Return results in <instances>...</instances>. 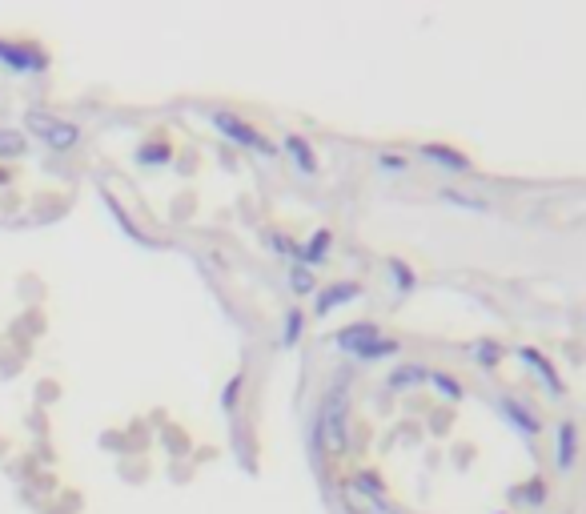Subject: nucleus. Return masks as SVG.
Instances as JSON below:
<instances>
[{
    "instance_id": "obj_1",
    "label": "nucleus",
    "mask_w": 586,
    "mask_h": 514,
    "mask_svg": "<svg viewBox=\"0 0 586 514\" xmlns=\"http://www.w3.org/2000/svg\"><path fill=\"white\" fill-rule=\"evenodd\" d=\"M578 458V426L574 422H558V434H554V462L558 470H570Z\"/></svg>"
},
{
    "instance_id": "obj_2",
    "label": "nucleus",
    "mask_w": 586,
    "mask_h": 514,
    "mask_svg": "<svg viewBox=\"0 0 586 514\" xmlns=\"http://www.w3.org/2000/svg\"><path fill=\"white\" fill-rule=\"evenodd\" d=\"M422 157H430V161H438L442 169H454V173H466L470 169V161L458 149H450V145H422Z\"/></svg>"
},
{
    "instance_id": "obj_3",
    "label": "nucleus",
    "mask_w": 586,
    "mask_h": 514,
    "mask_svg": "<svg viewBox=\"0 0 586 514\" xmlns=\"http://www.w3.org/2000/svg\"><path fill=\"white\" fill-rule=\"evenodd\" d=\"M522 362H526V366H530V370H534V374H538V378L550 386V394H562V382H558L554 366H550V362H546L538 350H522Z\"/></svg>"
},
{
    "instance_id": "obj_4",
    "label": "nucleus",
    "mask_w": 586,
    "mask_h": 514,
    "mask_svg": "<svg viewBox=\"0 0 586 514\" xmlns=\"http://www.w3.org/2000/svg\"><path fill=\"white\" fill-rule=\"evenodd\" d=\"M502 410L514 418V426H518V430H526V434H538V418H534V414H530V410H526L518 398L502 394Z\"/></svg>"
},
{
    "instance_id": "obj_5",
    "label": "nucleus",
    "mask_w": 586,
    "mask_h": 514,
    "mask_svg": "<svg viewBox=\"0 0 586 514\" xmlns=\"http://www.w3.org/2000/svg\"><path fill=\"white\" fill-rule=\"evenodd\" d=\"M470 354H474V362H478V366H486V370H490V366H498V358H502V346L482 338V342H474V346H470Z\"/></svg>"
},
{
    "instance_id": "obj_6",
    "label": "nucleus",
    "mask_w": 586,
    "mask_h": 514,
    "mask_svg": "<svg viewBox=\"0 0 586 514\" xmlns=\"http://www.w3.org/2000/svg\"><path fill=\"white\" fill-rule=\"evenodd\" d=\"M426 382H434V386H438V390H442L446 398H454V402L462 398V382H458L454 374H442V370H430V374H426Z\"/></svg>"
},
{
    "instance_id": "obj_7",
    "label": "nucleus",
    "mask_w": 586,
    "mask_h": 514,
    "mask_svg": "<svg viewBox=\"0 0 586 514\" xmlns=\"http://www.w3.org/2000/svg\"><path fill=\"white\" fill-rule=\"evenodd\" d=\"M426 366H402V370H394V378H390V386H418V382H426Z\"/></svg>"
},
{
    "instance_id": "obj_8",
    "label": "nucleus",
    "mask_w": 586,
    "mask_h": 514,
    "mask_svg": "<svg viewBox=\"0 0 586 514\" xmlns=\"http://www.w3.org/2000/svg\"><path fill=\"white\" fill-rule=\"evenodd\" d=\"M394 278H398V286H402V290H410V286H414V274H410V270H402L398 262H394Z\"/></svg>"
},
{
    "instance_id": "obj_9",
    "label": "nucleus",
    "mask_w": 586,
    "mask_h": 514,
    "mask_svg": "<svg viewBox=\"0 0 586 514\" xmlns=\"http://www.w3.org/2000/svg\"><path fill=\"white\" fill-rule=\"evenodd\" d=\"M522 498H526V502H534V506H538V502H542V498H546V482H534V490H526V494H522Z\"/></svg>"
}]
</instances>
